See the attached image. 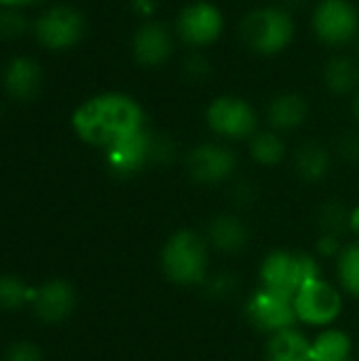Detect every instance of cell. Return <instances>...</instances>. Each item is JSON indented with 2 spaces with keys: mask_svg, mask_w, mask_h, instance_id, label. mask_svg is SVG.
I'll list each match as a JSON object with an SVG mask.
<instances>
[{
  "mask_svg": "<svg viewBox=\"0 0 359 361\" xmlns=\"http://www.w3.org/2000/svg\"><path fill=\"white\" fill-rule=\"evenodd\" d=\"M309 116V102L305 95L286 91L275 95L267 106V121L277 131H292L298 129Z\"/></svg>",
  "mask_w": 359,
  "mask_h": 361,
  "instance_id": "16",
  "label": "cell"
},
{
  "mask_svg": "<svg viewBox=\"0 0 359 361\" xmlns=\"http://www.w3.org/2000/svg\"><path fill=\"white\" fill-rule=\"evenodd\" d=\"M4 361H42V353L32 343H15L6 349Z\"/></svg>",
  "mask_w": 359,
  "mask_h": 361,
  "instance_id": "27",
  "label": "cell"
},
{
  "mask_svg": "<svg viewBox=\"0 0 359 361\" xmlns=\"http://www.w3.org/2000/svg\"><path fill=\"white\" fill-rule=\"evenodd\" d=\"M157 157V140L146 131H138L110 148H106V165L114 176H133Z\"/></svg>",
  "mask_w": 359,
  "mask_h": 361,
  "instance_id": "11",
  "label": "cell"
},
{
  "mask_svg": "<svg viewBox=\"0 0 359 361\" xmlns=\"http://www.w3.org/2000/svg\"><path fill=\"white\" fill-rule=\"evenodd\" d=\"M165 275L182 286L201 283L207 271V250L203 239L193 231L176 233L163 247Z\"/></svg>",
  "mask_w": 359,
  "mask_h": 361,
  "instance_id": "3",
  "label": "cell"
},
{
  "mask_svg": "<svg viewBox=\"0 0 359 361\" xmlns=\"http://www.w3.org/2000/svg\"><path fill=\"white\" fill-rule=\"evenodd\" d=\"M351 112H353L355 121L359 123V89L353 93V99H351Z\"/></svg>",
  "mask_w": 359,
  "mask_h": 361,
  "instance_id": "33",
  "label": "cell"
},
{
  "mask_svg": "<svg viewBox=\"0 0 359 361\" xmlns=\"http://www.w3.org/2000/svg\"><path fill=\"white\" fill-rule=\"evenodd\" d=\"M28 32V19L21 11L8 8L0 13V38L15 40Z\"/></svg>",
  "mask_w": 359,
  "mask_h": 361,
  "instance_id": "25",
  "label": "cell"
},
{
  "mask_svg": "<svg viewBox=\"0 0 359 361\" xmlns=\"http://www.w3.org/2000/svg\"><path fill=\"white\" fill-rule=\"evenodd\" d=\"M87 32L85 15L70 4L47 8L36 21V38L51 51H66L80 42Z\"/></svg>",
  "mask_w": 359,
  "mask_h": 361,
  "instance_id": "8",
  "label": "cell"
},
{
  "mask_svg": "<svg viewBox=\"0 0 359 361\" xmlns=\"http://www.w3.org/2000/svg\"><path fill=\"white\" fill-rule=\"evenodd\" d=\"M209 129L224 140H248L256 133L258 114L254 106L239 95H218L205 110Z\"/></svg>",
  "mask_w": 359,
  "mask_h": 361,
  "instance_id": "6",
  "label": "cell"
},
{
  "mask_svg": "<svg viewBox=\"0 0 359 361\" xmlns=\"http://www.w3.org/2000/svg\"><path fill=\"white\" fill-rule=\"evenodd\" d=\"M343 309V298L334 286L324 279H311L294 296L296 319L309 326H328L332 324Z\"/></svg>",
  "mask_w": 359,
  "mask_h": 361,
  "instance_id": "9",
  "label": "cell"
},
{
  "mask_svg": "<svg viewBox=\"0 0 359 361\" xmlns=\"http://www.w3.org/2000/svg\"><path fill=\"white\" fill-rule=\"evenodd\" d=\"M339 275L343 281V288L359 298V243L349 245L339 260Z\"/></svg>",
  "mask_w": 359,
  "mask_h": 361,
  "instance_id": "23",
  "label": "cell"
},
{
  "mask_svg": "<svg viewBox=\"0 0 359 361\" xmlns=\"http://www.w3.org/2000/svg\"><path fill=\"white\" fill-rule=\"evenodd\" d=\"M25 300H28V290L21 283V279L2 275L0 277V309L15 311V309H21Z\"/></svg>",
  "mask_w": 359,
  "mask_h": 361,
  "instance_id": "24",
  "label": "cell"
},
{
  "mask_svg": "<svg viewBox=\"0 0 359 361\" xmlns=\"http://www.w3.org/2000/svg\"><path fill=\"white\" fill-rule=\"evenodd\" d=\"M209 239L222 252H239L248 241V233L237 218L222 216L209 224Z\"/></svg>",
  "mask_w": 359,
  "mask_h": 361,
  "instance_id": "20",
  "label": "cell"
},
{
  "mask_svg": "<svg viewBox=\"0 0 359 361\" xmlns=\"http://www.w3.org/2000/svg\"><path fill=\"white\" fill-rule=\"evenodd\" d=\"M131 53H133V59L144 68H159L167 63L174 53L171 30L157 19L144 21L133 32Z\"/></svg>",
  "mask_w": 359,
  "mask_h": 361,
  "instance_id": "13",
  "label": "cell"
},
{
  "mask_svg": "<svg viewBox=\"0 0 359 361\" xmlns=\"http://www.w3.org/2000/svg\"><path fill=\"white\" fill-rule=\"evenodd\" d=\"M305 0H284V4H290V6H296V4H303Z\"/></svg>",
  "mask_w": 359,
  "mask_h": 361,
  "instance_id": "34",
  "label": "cell"
},
{
  "mask_svg": "<svg viewBox=\"0 0 359 361\" xmlns=\"http://www.w3.org/2000/svg\"><path fill=\"white\" fill-rule=\"evenodd\" d=\"M239 34L250 51L273 57L292 44L296 21L286 6H258L241 19Z\"/></svg>",
  "mask_w": 359,
  "mask_h": 361,
  "instance_id": "2",
  "label": "cell"
},
{
  "mask_svg": "<svg viewBox=\"0 0 359 361\" xmlns=\"http://www.w3.org/2000/svg\"><path fill=\"white\" fill-rule=\"evenodd\" d=\"M351 355V341L341 330H326L311 343L313 361H347Z\"/></svg>",
  "mask_w": 359,
  "mask_h": 361,
  "instance_id": "21",
  "label": "cell"
},
{
  "mask_svg": "<svg viewBox=\"0 0 359 361\" xmlns=\"http://www.w3.org/2000/svg\"><path fill=\"white\" fill-rule=\"evenodd\" d=\"M34 2H38V0H0V4H2V6H6V8L28 6V4H34Z\"/></svg>",
  "mask_w": 359,
  "mask_h": 361,
  "instance_id": "31",
  "label": "cell"
},
{
  "mask_svg": "<svg viewBox=\"0 0 359 361\" xmlns=\"http://www.w3.org/2000/svg\"><path fill=\"white\" fill-rule=\"evenodd\" d=\"M72 127L83 142L106 150L146 129V114L135 97L108 91L83 102L72 114Z\"/></svg>",
  "mask_w": 359,
  "mask_h": 361,
  "instance_id": "1",
  "label": "cell"
},
{
  "mask_svg": "<svg viewBox=\"0 0 359 361\" xmlns=\"http://www.w3.org/2000/svg\"><path fill=\"white\" fill-rule=\"evenodd\" d=\"M343 152H347L351 159H355V157H359V137H355V135H347L345 137V142H343Z\"/></svg>",
  "mask_w": 359,
  "mask_h": 361,
  "instance_id": "29",
  "label": "cell"
},
{
  "mask_svg": "<svg viewBox=\"0 0 359 361\" xmlns=\"http://www.w3.org/2000/svg\"><path fill=\"white\" fill-rule=\"evenodd\" d=\"M131 6L142 17H150L157 8V0H131Z\"/></svg>",
  "mask_w": 359,
  "mask_h": 361,
  "instance_id": "28",
  "label": "cell"
},
{
  "mask_svg": "<svg viewBox=\"0 0 359 361\" xmlns=\"http://www.w3.org/2000/svg\"><path fill=\"white\" fill-rule=\"evenodd\" d=\"M250 154L256 163L273 167V165H279L284 161L286 144L273 131H256L250 137Z\"/></svg>",
  "mask_w": 359,
  "mask_h": 361,
  "instance_id": "22",
  "label": "cell"
},
{
  "mask_svg": "<svg viewBox=\"0 0 359 361\" xmlns=\"http://www.w3.org/2000/svg\"><path fill=\"white\" fill-rule=\"evenodd\" d=\"M182 66H184L182 70H184V74H186L188 80H201V78H205V76L209 74V70H212L209 59H207L205 55H201V53L188 55V57L184 59Z\"/></svg>",
  "mask_w": 359,
  "mask_h": 361,
  "instance_id": "26",
  "label": "cell"
},
{
  "mask_svg": "<svg viewBox=\"0 0 359 361\" xmlns=\"http://www.w3.org/2000/svg\"><path fill=\"white\" fill-rule=\"evenodd\" d=\"M42 70L32 57H15L4 68V89L15 99H32L40 91Z\"/></svg>",
  "mask_w": 359,
  "mask_h": 361,
  "instance_id": "15",
  "label": "cell"
},
{
  "mask_svg": "<svg viewBox=\"0 0 359 361\" xmlns=\"http://www.w3.org/2000/svg\"><path fill=\"white\" fill-rule=\"evenodd\" d=\"M260 277L267 290L294 300V296L305 283L320 277V271L311 256L294 252H273L264 258Z\"/></svg>",
  "mask_w": 359,
  "mask_h": 361,
  "instance_id": "4",
  "label": "cell"
},
{
  "mask_svg": "<svg viewBox=\"0 0 359 361\" xmlns=\"http://www.w3.org/2000/svg\"><path fill=\"white\" fill-rule=\"evenodd\" d=\"M330 169V157L328 150L317 142H307L296 152V171L307 182H317L326 178Z\"/></svg>",
  "mask_w": 359,
  "mask_h": 361,
  "instance_id": "19",
  "label": "cell"
},
{
  "mask_svg": "<svg viewBox=\"0 0 359 361\" xmlns=\"http://www.w3.org/2000/svg\"><path fill=\"white\" fill-rule=\"evenodd\" d=\"M324 85L334 95H349L359 89V63L349 55H334L322 72Z\"/></svg>",
  "mask_w": 359,
  "mask_h": 361,
  "instance_id": "17",
  "label": "cell"
},
{
  "mask_svg": "<svg viewBox=\"0 0 359 361\" xmlns=\"http://www.w3.org/2000/svg\"><path fill=\"white\" fill-rule=\"evenodd\" d=\"M237 157L229 146L222 144H199L186 159V169L193 180L201 184H220L233 176Z\"/></svg>",
  "mask_w": 359,
  "mask_h": 361,
  "instance_id": "10",
  "label": "cell"
},
{
  "mask_svg": "<svg viewBox=\"0 0 359 361\" xmlns=\"http://www.w3.org/2000/svg\"><path fill=\"white\" fill-rule=\"evenodd\" d=\"M313 34L322 44L345 47L358 40L359 11L351 0H320L311 17Z\"/></svg>",
  "mask_w": 359,
  "mask_h": 361,
  "instance_id": "5",
  "label": "cell"
},
{
  "mask_svg": "<svg viewBox=\"0 0 359 361\" xmlns=\"http://www.w3.org/2000/svg\"><path fill=\"white\" fill-rule=\"evenodd\" d=\"M74 302H76L74 290L70 288V283L59 279L44 283L34 294V311L47 324H57L66 319L72 313Z\"/></svg>",
  "mask_w": 359,
  "mask_h": 361,
  "instance_id": "14",
  "label": "cell"
},
{
  "mask_svg": "<svg viewBox=\"0 0 359 361\" xmlns=\"http://www.w3.org/2000/svg\"><path fill=\"white\" fill-rule=\"evenodd\" d=\"M358 53H359V49H358Z\"/></svg>",
  "mask_w": 359,
  "mask_h": 361,
  "instance_id": "35",
  "label": "cell"
},
{
  "mask_svg": "<svg viewBox=\"0 0 359 361\" xmlns=\"http://www.w3.org/2000/svg\"><path fill=\"white\" fill-rule=\"evenodd\" d=\"M349 226H351V231L359 237V205L349 214Z\"/></svg>",
  "mask_w": 359,
  "mask_h": 361,
  "instance_id": "32",
  "label": "cell"
},
{
  "mask_svg": "<svg viewBox=\"0 0 359 361\" xmlns=\"http://www.w3.org/2000/svg\"><path fill=\"white\" fill-rule=\"evenodd\" d=\"M224 32V15L209 0H193L184 4L176 17V34L193 49L214 44Z\"/></svg>",
  "mask_w": 359,
  "mask_h": 361,
  "instance_id": "7",
  "label": "cell"
},
{
  "mask_svg": "<svg viewBox=\"0 0 359 361\" xmlns=\"http://www.w3.org/2000/svg\"><path fill=\"white\" fill-rule=\"evenodd\" d=\"M267 361H313L311 343L294 328L281 330L269 341Z\"/></svg>",
  "mask_w": 359,
  "mask_h": 361,
  "instance_id": "18",
  "label": "cell"
},
{
  "mask_svg": "<svg viewBox=\"0 0 359 361\" xmlns=\"http://www.w3.org/2000/svg\"><path fill=\"white\" fill-rule=\"evenodd\" d=\"M248 317L256 328L277 334L281 330H288L294 324L296 319L294 300L284 294L262 288L250 298Z\"/></svg>",
  "mask_w": 359,
  "mask_h": 361,
  "instance_id": "12",
  "label": "cell"
},
{
  "mask_svg": "<svg viewBox=\"0 0 359 361\" xmlns=\"http://www.w3.org/2000/svg\"><path fill=\"white\" fill-rule=\"evenodd\" d=\"M320 250L324 252V254H336V250H339V243L330 237V239H322V245H320Z\"/></svg>",
  "mask_w": 359,
  "mask_h": 361,
  "instance_id": "30",
  "label": "cell"
},
{
  "mask_svg": "<svg viewBox=\"0 0 359 361\" xmlns=\"http://www.w3.org/2000/svg\"><path fill=\"white\" fill-rule=\"evenodd\" d=\"M347 361H351V360H347Z\"/></svg>",
  "mask_w": 359,
  "mask_h": 361,
  "instance_id": "36",
  "label": "cell"
}]
</instances>
